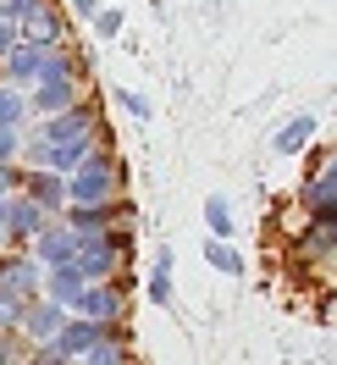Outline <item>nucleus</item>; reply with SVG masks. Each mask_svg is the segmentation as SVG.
I'll use <instances>...</instances> for the list:
<instances>
[{
	"label": "nucleus",
	"instance_id": "b1692460",
	"mask_svg": "<svg viewBox=\"0 0 337 365\" xmlns=\"http://www.w3.org/2000/svg\"><path fill=\"white\" fill-rule=\"evenodd\" d=\"M17 155H23V133H17V128H0V166L17 160Z\"/></svg>",
	"mask_w": 337,
	"mask_h": 365
},
{
	"label": "nucleus",
	"instance_id": "4468645a",
	"mask_svg": "<svg viewBox=\"0 0 337 365\" xmlns=\"http://www.w3.org/2000/svg\"><path fill=\"white\" fill-rule=\"evenodd\" d=\"M310 138H315V111H299L288 128L276 133V155H299V150H304Z\"/></svg>",
	"mask_w": 337,
	"mask_h": 365
},
{
	"label": "nucleus",
	"instance_id": "423d86ee",
	"mask_svg": "<svg viewBox=\"0 0 337 365\" xmlns=\"http://www.w3.org/2000/svg\"><path fill=\"white\" fill-rule=\"evenodd\" d=\"M45 227H50V216L33 205V200H23V194H11V200H6V250L28 255V244H33Z\"/></svg>",
	"mask_w": 337,
	"mask_h": 365
},
{
	"label": "nucleus",
	"instance_id": "f8f14e48",
	"mask_svg": "<svg viewBox=\"0 0 337 365\" xmlns=\"http://www.w3.org/2000/svg\"><path fill=\"white\" fill-rule=\"evenodd\" d=\"M17 194H23V200H33V205L45 210V216L67 210V178H56V172H28Z\"/></svg>",
	"mask_w": 337,
	"mask_h": 365
},
{
	"label": "nucleus",
	"instance_id": "7ed1b4c3",
	"mask_svg": "<svg viewBox=\"0 0 337 365\" xmlns=\"http://www.w3.org/2000/svg\"><path fill=\"white\" fill-rule=\"evenodd\" d=\"M111 222H133V200H105V205H67L61 210V227H72L78 238H94Z\"/></svg>",
	"mask_w": 337,
	"mask_h": 365
},
{
	"label": "nucleus",
	"instance_id": "20e7f679",
	"mask_svg": "<svg viewBox=\"0 0 337 365\" xmlns=\"http://www.w3.org/2000/svg\"><path fill=\"white\" fill-rule=\"evenodd\" d=\"M94 128H100V106L94 100H78L72 111H61V116H45V128H39V144H72V138H89Z\"/></svg>",
	"mask_w": 337,
	"mask_h": 365
},
{
	"label": "nucleus",
	"instance_id": "a211bd4d",
	"mask_svg": "<svg viewBox=\"0 0 337 365\" xmlns=\"http://www.w3.org/2000/svg\"><path fill=\"white\" fill-rule=\"evenodd\" d=\"M150 299H155V304H172V255L155 260V272H150Z\"/></svg>",
	"mask_w": 337,
	"mask_h": 365
},
{
	"label": "nucleus",
	"instance_id": "2eb2a0df",
	"mask_svg": "<svg viewBox=\"0 0 337 365\" xmlns=\"http://www.w3.org/2000/svg\"><path fill=\"white\" fill-rule=\"evenodd\" d=\"M78 365H128V338H100Z\"/></svg>",
	"mask_w": 337,
	"mask_h": 365
},
{
	"label": "nucleus",
	"instance_id": "f03ea898",
	"mask_svg": "<svg viewBox=\"0 0 337 365\" xmlns=\"http://www.w3.org/2000/svg\"><path fill=\"white\" fill-rule=\"evenodd\" d=\"M122 310H128V288H122V277L83 282V294L72 299V316H83V321H122Z\"/></svg>",
	"mask_w": 337,
	"mask_h": 365
},
{
	"label": "nucleus",
	"instance_id": "0eeeda50",
	"mask_svg": "<svg viewBox=\"0 0 337 365\" xmlns=\"http://www.w3.org/2000/svg\"><path fill=\"white\" fill-rule=\"evenodd\" d=\"M78 94H83V83H72V78H45V83H33V89L23 94V106L33 116H61L78 106Z\"/></svg>",
	"mask_w": 337,
	"mask_h": 365
},
{
	"label": "nucleus",
	"instance_id": "5701e85b",
	"mask_svg": "<svg viewBox=\"0 0 337 365\" xmlns=\"http://www.w3.org/2000/svg\"><path fill=\"white\" fill-rule=\"evenodd\" d=\"M28 365H72L56 343H39V349H28Z\"/></svg>",
	"mask_w": 337,
	"mask_h": 365
},
{
	"label": "nucleus",
	"instance_id": "cd10ccee",
	"mask_svg": "<svg viewBox=\"0 0 337 365\" xmlns=\"http://www.w3.org/2000/svg\"><path fill=\"white\" fill-rule=\"evenodd\" d=\"M0 250H6V200H0Z\"/></svg>",
	"mask_w": 337,
	"mask_h": 365
},
{
	"label": "nucleus",
	"instance_id": "9b49d317",
	"mask_svg": "<svg viewBox=\"0 0 337 365\" xmlns=\"http://www.w3.org/2000/svg\"><path fill=\"white\" fill-rule=\"evenodd\" d=\"M105 338V321H83V316H67L61 321V332H56V349H61V354H67L72 365L83 360V354H89L94 343Z\"/></svg>",
	"mask_w": 337,
	"mask_h": 365
},
{
	"label": "nucleus",
	"instance_id": "aec40b11",
	"mask_svg": "<svg viewBox=\"0 0 337 365\" xmlns=\"http://www.w3.org/2000/svg\"><path fill=\"white\" fill-rule=\"evenodd\" d=\"M122 23H128V11H116V6H100V11H94V34H100V39H116Z\"/></svg>",
	"mask_w": 337,
	"mask_h": 365
},
{
	"label": "nucleus",
	"instance_id": "412c9836",
	"mask_svg": "<svg viewBox=\"0 0 337 365\" xmlns=\"http://www.w3.org/2000/svg\"><path fill=\"white\" fill-rule=\"evenodd\" d=\"M116 106L133 116V122H150V100H144L138 89H116Z\"/></svg>",
	"mask_w": 337,
	"mask_h": 365
},
{
	"label": "nucleus",
	"instance_id": "a878e982",
	"mask_svg": "<svg viewBox=\"0 0 337 365\" xmlns=\"http://www.w3.org/2000/svg\"><path fill=\"white\" fill-rule=\"evenodd\" d=\"M67 6H72L78 23H94V11H100V0H67Z\"/></svg>",
	"mask_w": 337,
	"mask_h": 365
},
{
	"label": "nucleus",
	"instance_id": "f257e3e1",
	"mask_svg": "<svg viewBox=\"0 0 337 365\" xmlns=\"http://www.w3.org/2000/svg\"><path fill=\"white\" fill-rule=\"evenodd\" d=\"M116 188H122L116 160H89L67 178V205H105V200H116Z\"/></svg>",
	"mask_w": 337,
	"mask_h": 365
},
{
	"label": "nucleus",
	"instance_id": "6ab92c4d",
	"mask_svg": "<svg viewBox=\"0 0 337 365\" xmlns=\"http://www.w3.org/2000/svg\"><path fill=\"white\" fill-rule=\"evenodd\" d=\"M204 222H210V232H216V238H232V210H227V200H204Z\"/></svg>",
	"mask_w": 337,
	"mask_h": 365
},
{
	"label": "nucleus",
	"instance_id": "bb28decb",
	"mask_svg": "<svg viewBox=\"0 0 337 365\" xmlns=\"http://www.w3.org/2000/svg\"><path fill=\"white\" fill-rule=\"evenodd\" d=\"M17 39H23V34H17V28H11V23H0V56H6V50L17 45Z\"/></svg>",
	"mask_w": 337,
	"mask_h": 365
},
{
	"label": "nucleus",
	"instance_id": "4be33fe9",
	"mask_svg": "<svg viewBox=\"0 0 337 365\" xmlns=\"http://www.w3.org/2000/svg\"><path fill=\"white\" fill-rule=\"evenodd\" d=\"M28 11H33V0H0V23H11V28H23Z\"/></svg>",
	"mask_w": 337,
	"mask_h": 365
},
{
	"label": "nucleus",
	"instance_id": "f3484780",
	"mask_svg": "<svg viewBox=\"0 0 337 365\" xmlns=\"http://www.w3.org/2000/svg\"><path fill=\"white\" fill-rule=\"evenodd\" d=\"M23 116H28L23 89H6V83H0V128H23Z\"/></svg>",
	"mask_w": 337,
	"mask_h": 365
},
{
	"label": "nucleus",
	"instance_id": "1a4fd4ad",
	"mask_svg": "<svg viewBox=\"0 0 337 365\" xmlns=\"http://www.w3.org/2000/svg\"><path fill=\"white\" fill-rule=\"evenodd\" d=\"M61 321H67V310H61V304H50V299H28V304H23V321H17V332L28 338V349H39V343H56Z\"/></svg>",
	"mask_w": 337,
	"mask_h": 365
},
{
	"label": "nucleus",
	"instance_id": "393cba45",
	"mask_svg": "<svg viewBox=\"0 0 337 365\" xmlns=\"http://www.w3.org/2000/svg\"><path fill=\"white\" fill-rule=\"evenodd\" d=\"M17 188H23V172H17V160H6L0 166V200H11Z\"/></svg>",
	"mask_w": 337,
	"mask_h": 365
},
{
	"label": "nucleus",
	"instance_id": "dca6fc26",
	"mask_svg": "<svg viewBox=\"0 0 337 365\" xmlns=\"http://www.w3.org/2000/svg\"><path fill=\"white\" fill-rule=\"evenodd\" d=\"M204 260H210L216 272H227V277H244V255L232 250V244H222V238H210V244H204Z\"/></svg>",
	"mask_w": 337,
	"mask_h": 365
},
{
	"label": "nucleus",
	"instance_id": "39448f33",
	"mask_svg": "<svg viewBox=\"0 0 337 365\" xmlns=\"http://www.w3.org/2000/svg\"><path fill=\"white\" fill-rule=\"evenodd\" d=\"M28 45H72V23H67V11L56 6V0H33V11H28V23L17 28Z\"/></svg>",
	"mask_w": 337,
	"mask_h": 365
},
{
	"label": "nucleus",
	"instance_id": "ddd939ff",
	"mask_svg": "<svg viewBox=\"0 0 337 365\" xmlns=\"http://www.w3.org/2000/svg\"><path fill=\"white\" fill-rule=\"evenodd\" d=\"M304 210H310L321 227H337V178H332V166L304 182Z\"/></svg>",
	"mask_w": 337,
	"mask_h": 365
},
{
	"label": "nucleus",
	"instance_id": "6e6552de",
	"mask_svg": "<svg viewBox=\"0 0 337 365\" xmlns=\"http://www.w3.org/2000/svg\"><path fill=\"white\" fill-rule=\"evenodd\" d=\"M39 282H45V272L33 266V255H17V250L0 255V294H11V299H39Z\"/></svg>",
	"mask_w": 337,
	"mask_h": 365
},
{
	"label": "nucleus",
	"instance_id": "9d476101",
	"mask_svg": "<svg viewBox=\"0 0 337 365\" xmlns=\"http://www.w3.org/2000/svg\"><path fill=\"white\" fill-rule=\"evenodd\" d=\"M33 244H39V250H33V266H39V272H56V266H72V255H78V232L56 222V227H45Z\"/></svg>",
	"mask_w": 337,
	"mask_h": 365
}]
</instances>
